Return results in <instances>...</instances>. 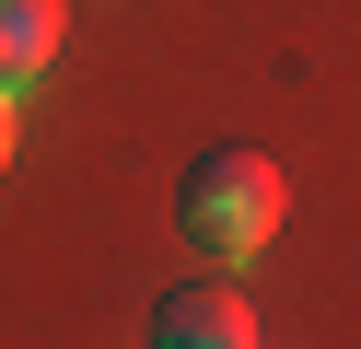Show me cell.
Masks as SVG:
<instances>
[{
    "instance_id": "6da1fadb",
    "label": "cell",
    "mask_w": 361,
    "mask_h": 349,
    "mask_svg": "<svg viewBox=\"0 0 361 349\" xmlns=\"http://www.w3.org/2000/svg\"><path fill=\"white\" fill-rule=\"evenodd\" d=\"M291 209V175L268 152H198L187 186H175V221H187L198 256H221V268H245V256H268V233H280Z\"/></svg>"
},
{
    "instance_id": "7a4b0ae2",
    "label": "cell",
    "mask_w": 361,
    "mask_h": 349,
    "mask_svg": "<svg viewBox=\"0 0 361 349\" xmlns=\"http://www.w3.org/2000/svg\"><path fill=\"white\" fill-rule=\"evenodd\" d=\"M152 349H257V314L221 279H187V291L152 302Z\"/></svg>"
},
{
    "instance_id": "3957f363",
    "label": "cell",
    "mask_w": 361,
    "mask_h": 349,
    "mask_svg": "<svg viewBox=\"0 0 361 349\" xmlns=\"http://www.w3.org/2000/svg\"><path fill=\"white\" fill-rule=\"evenodd\" d=\"M59 59V0H0V82H35Z\"/></svg>"
},
{
    "instance_id": "277c9868",
    "label": "cell",
    "mask_w": 361,
    "mask_h": 349,
    "mask_svg": "<svg viewBox=\"0 0 361 349\" xmlns=\"http://www.w3.org/2000/svg\"><path fill=\"white\" fill-rule=\"evenodd\" d=\"M12 116H24V82H0V152H12Z\"/></svg>"
}]
</instances>
